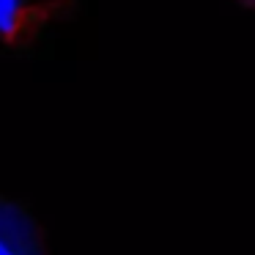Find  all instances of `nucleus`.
I'll use <instances>...</instances> for the list:
<instances>
[{"label":"nucleus","instance_id":"nucleus-2","mask_svg":"<svg viewBox=\"0 0 255 255\" xmlns=\"http://www.w3.org/2000/svg\"><path fill=\"white\" fill-rule=\"evenodd\" d=\"M0 255H44V236L33 211L11 198H0Z\"/></svg>","mask_w":255,"mask_h":255},{"label":"nucleus","instance_id":"nucleus-1","mask_svg":"<svg viewBox=\"0 0 255 255\" xmlns=\"http://www.w3.org/2000/svg\"><path fill=\"white\" fill-rule=\"evenodd\" d=\"M80 0H0V47L30 50L41 44L52 25L74 17Z\"/></svg>","mask_w":255,"mask_h":255},{"label":"nucleus","instance_id":"nucleus-3","mask_svg":"<svg viewBox=\"0 0 255 255\" xmlns=\"http://www.w3.org/2000/svg\"><path fill=\"white\" fill-rule=\"evenodd\" d=\"M236 3H239V6H244L247 11H253V14H255V0H236Z\"/></svg>","mask_w":255,"mask_h":255}]
</instances>
